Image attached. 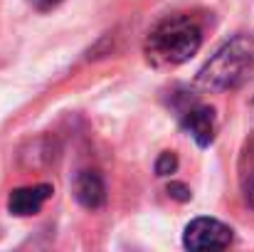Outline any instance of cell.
<instances>
[{
    "label": "cell",
    "mask_w": 254,
    "mask_h": 252,
    "mask_svg": "<svg viewBox=\"0 0 254 252\" xmlns=\"http://www.w3.org/2000/svg\"><path fill=\"white\" fill-rule=\"evenodd\" d=\"M188 250H225L232 245V228L215 218H195L183 233Z\"/></svg>",
    "instance_id": "obj_3"
},
{
    "label": "cell",
    "mask_w": 254,
    "mask_h": 252,
    "mask_svg": "<svg viewBox=\"0 0 254 252\" xmlns=\"http://www.w3.org/2000/svg\"><path fill=\"white\" fill-rule=\"evenodd\" d=\"M72 190H74L77 203L86 210H99L106 203V185H104V178L99 170H91V168L79 170Z\"/></svg>",
    "instance_id": "obj_6"
},
{
    "label": "cell",
    "mask_w": 254,
    "mask_h": 252,
    "mask_svg": "<svg viewBox=\"0 0 254 252\" xmlns=\"http://www.w3.org/2000/svg\"><path fill=\"white\" fill-rule=\"evenodd\" d=\"M254 75V37L237 35L225 42L197 72L195 86L200 91H230Z\"/></svg>",
    "instance_id": "obj_2"
},
{
    "label": "cell",
    "mask_w": 254,
    "mask_h": 252,
    "mask_svg": "<svg viewBox=\"0 0 254 252\" xmlns=\"http://www.w3.org/2000/svg\"><path fill=\"white\" fill-rule=\"evenodd\" d=\"M175 168H178L175 154H173V151H163V154L158 156V161H156V173H158V175H170V173H175Z\"/></svg>",
    "instance_id": "obj_8"
},
{
    "label": "cell",
    "mask_w": 254,
    "mask_h": 252,
    "mask_svg": "<svg viewBox=\"0 0 254 252\" xmlns=\"http://www.w3.org/2000/svg\"><path fill=\"white\" fill-rule=\"evenodd\" d=\"M240 190L247 205L254 208V134L247 136L245 149L240 154Z\"/></svg>",
    "instance_id": "obj_7"
},
{
    "label": "cell",
    "mask_w": 254,
    "mask_h": 252,
    "mask_svg": "<svg viewBox=\"0 0 254 252\" xmlns=\"http://www.w3.org/2000/svg\"><path fill=\"white\" fill-rule=\"evenodd\" d=\"M202 45V27L190 15H168L163 17L146 37L143 55L151 67L173 70L188 62Z\"/></svg>",
    "instance_id": "obj_1"
},
{
    "label": "cell",
    "mask_w": 254,
    "mask_h": 252,
    "mask_svg": "<svg viewBox=\"0 0 254 252\" xmlns=\"http://www.w3.org/2000/svg\"><path fill=\"white\" fill-rule=\"evenodd\" d=\"M168 195L170 198H175V200H180V203H185V200H190V188L185 185V183H170L168 185Z\"/></svg>",
    "instance_id": "obj_9"
},
{
    "label": "cell",
    "mask_w": 254,
    "mask_h": 252,
    "mask_svg": "<svg viewBox=\"0 0 254 252\" xmlns=\"http://www.w3.org/2000/svg\"><path fill=\"white\" fill-rule=\"evenodd\" d=\"M52 198V185L40 183V185H27V188H15L7 198V210L17 218L37 215L42 205Z\"/></svg>",
    "instance_id": "obj_5"
},
{
    "label": "cell",
    "mask_w": 254,
    "mask_h": 252,
    "mask_svg": "<svg viewBox=\"0 0 254 252\" xmlns=\"http://www.w3.org/2000/svg\"><path fill=\"white\" fill-rule=\"evenodd\" d=\"M60 2H64V0H30V5L35 7V10H40V12H47V10H55Z\"/></svg>",
    "instance_id": "obj_10"
},
{
    "label": "cell",
    "mask_w": 254,
    "mask_h": 252,
    "mask_svg": "<svg viewBox=\"0 0 254 252\" xmlns=\"http://www.w3.org/2000/svg\"><path fill=\"white\" fill-rule=\"evenodd\" d=\"M180 121L183 129L197 141V146H210L215 139V111L212 106L205 104H188L185 109H180Z\"/></svg>",
    "instance_id": "obj_4"
}]
</instances>
